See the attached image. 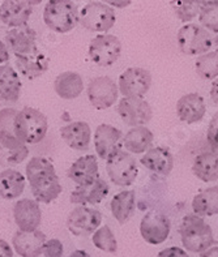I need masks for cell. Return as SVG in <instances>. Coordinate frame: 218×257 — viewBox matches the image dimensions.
I'll return each instance as SVG.
<instances>
[{
	"instance_id": "cell-36",
	"label": "cell",
	"mask_w": 218,
	"mask_h": 257,
	"mask_svg": "<svg viewBox=\"0 0 218 257\" xmlns=\"http://www.w3.org/2000/svg\"><path fill=\"white\" fill-rule=\"evenodd\" d=\"M173 7L174 12L178 16V19L183 23H188L200 15L202 2H186V0H178V2H170Z\"/></svg>"
},
{
	"instance_id": "cell-30",
	"label": "cell",
	"mask_w": 218,
	"mask_h": 257,
	"mask_svg": "<svg viewBox=\"0 0 218 257\" xmlns=\"http://www.w3.org/2000/svg\"><path fill=\"white\" fill-rule=\"evenodd\" d=\"M192 173L205 183L218 180V154L214 152L199 154L193 161Z\"/></svg>"
},
{
	"instance_id": "cell-35",
	"label": "cell",
	"mask_w": 218,
	"mask_h": 257,
	"mask_svg": "<svg viewBox=\"0 0 218 257\" xmlns=\"http://www.w3.org/2000/svg\"><path fill=\"white\" fill-rule=\"evenodd\" d=\"M93 244L98 249L108 253H115L118 251L117 238L107 225H103L93 234Z\"/></svg>"
},
{
	"instance_id": "cell-42",
	"label": "cell",
	"mask_w": 218,
	"mask_h": 257,
	"mask_svg": "<svg viewBox=\"0 0 218 257\" xmlns=\"http://www.w3.org/2000/svg\"><path fill=\"white\" fill-rule=\"evenodd\" d=\"M200 257H218V241L213 243L206 251L200 253Z\"/></svg>"
},
{
	"instance_id": "cell-40",
	"label": "cell",
	"mask_w": 218,
	"mask_h": 257,
	"mask_svg": "<svg viewBox=\"0 0 218 257\" xmlns=\"http://www.w3.org/2000/svg\"><path fill=\"white\" fill-rule=\"evenodd\" d=\"M157 257H189L184 249L179 247H169L166 249H162Z\"/></svg>"
},
{
	"instance_id": "cell-24",
	"label": "cell",
	"mask_w": 218,
	"mask_h": 257,
	"mask_svg": "<svg viewBox=\"0 0 218 257\" xmlns=\"http://www.w3.org/2000/svg\"><path fill=\"white\" fill-rule=\"evenodd\" d=\"M60 136L69 148L75 150H86L91 139V131L85 121H72L71 124L62 127Z\"/></svg>"
},
{
	"instance_id": "cell-26",
	"label": "cell",
	"mask_w": 218,
	"mask_h": 257,
	"mask_svg": "<svg viewBox=\"0 0 218 257\" xmlns=\"http://www.w3.org/2000/svg\"><path fill=\"white\" fill-rule=\"evenodd\" d=\"M23 82L17 72L10 64L0 65V99L17 102L21 94Z\"/></svg>"
},
{
	"instance_id": "cell-7",
	"label": "cell",
	"mask_w": 218,
	"mask_h": 257,
	"mask_svg": "<svg viewBox=\"0 0 218 257\" xmlns=\"http://www.w3.org/2000/svg\"><path fill=\"white\" fill-rule=\"evenodd\" d=\"M115 21L117 17L114 10L101 2H89L80 13V23L89 32H108Z\"/></svg>"
},
{
	"instance_id": "cell-29",
	"label": "cell",
	"mask_w": 218,
	"mask_h": 257,
	"mask_svg": "<svg viewBox=\"0 0 218 257\" xmlns=\"http://www.w3.org/2000/svg\"><path fill=\"white\" fill-rule=\"evenodd\" d=\"M26 179L17 170H4L0 173V199L13 200L20 197L25 189Z\"/></svg>"
},
{
	"instance_id": "cell-25",
	"label": "cell",
	"mask_w": 218,
	"mask_h": 257,
	"mask_svg": "<svg viewBox=\"0 0 218 257\" xmlns=\"http://www.w3.org/2000/svg\"><path fill=\"white\" fill-rule=\"evenodd\" d=\"M108 191H110V187L103 179L95 180L93 184L85 187H78L76 189H73L69 196V201L72 204H82V206L85 204H99L102 200L108 195Z\"/></svg>"
},
{
	"instance_id": "cell-20",
	"label": "cell",
	"mask_w": 218,
	"mask_h": 257,
	"mask_svg": "<svg viewBox=\"0 0 218 257\" xmlns=\"http://www.w3.org/2000/svg\"><path fill=\"white\" fill-rule=\"evenodd\" d=\"M206 112L204 98L197 93L183 95L176 102V115L183 123H199Z\"/></svg>"
},
{
	"instance_id": "cell-10",
	"label": "cell",
	"mask_w": 218,
	"mask_h": 257,
	"mask_svg": "<svg viewBox=\"0 0 218 257\" xmlns=\"http://www.w3.org/2000/svg\"><path fill=\"white\" fill-rule=\"evenodd\" d=\"M152 85V75L145 68L132 67L119 76V90L124 98H143Z\"/></svg>"
},
{
	"instance_id": "cell-12",
	"label": "cell",
	"mask_w": 218,
	"mask_h": 257,
	"mask_svg": "<svg viewBox=\"0 0 218 257\" xmlns=\"http://www.w3.org/2000/svg\"><path fill=\"white\" fill-rule=\"evenodd\" d=\"M102 222V214L97 209L77 206L69 213L67 227L76 236H88L98 230Z\"/></svg>"
},
{
	"instance_id": "cell-13",
	"label": "cell",
	"mask_w": 218,
	"mask_h": 257,
	"mask_svg": "<svg viewBox=\"0 0 218 257\" xmlns=\"http://www.w3.org/2000/svg\"><path fill=\"white\" fill-rule=\"evenodd\" d=\"M118 112L124 124L130 127H140L152 120V107L143 98H124L118 106Z\"/></svg>"
},
{
	"instance_id": "cell-6",
	"label": "cell",
	"mask_w": 218,
	"mask_h": 257,
	"mask_svg": "<svg viewBox=\"0 0 218 257\" xmlns=\"http://www.w3.org/2000/svg\"><path fill=\"white\" fill-rule=\"evenodd\" d=\"M106 171L108 178L114 184L119 187H128L135 183L139 174L137 161L134 156L124 150H118L107 160Z\"/></svg>"
},
{
	"instance_id": "cell-14",
	"label": "cell",
	"mask_w": 218,
	"mask_h": 257,
	"mask_svg": "<svg viewBox=\"0 0 218 257\" xmlns=\"http://www.w3.org/2000/svg\"><path fill=\"white\" fill-rule=\"evenodd\" d=\"M29 149L13 134L0 131V166H16L28 158Z\"/></svg>"
},
{
	"instance_id": "cell-9",
	"label": "cell",
	"mask_w": 218,
	"mask_h": 257,
	"mask_svg": "<svg viewBox=\"0 0 218 257\" xmlns=\"http://www.w3.org/2000/svg\"><path fill=\"white\" fill-rule=\"evenodd\" d=\"M86 93L93 107L97 110H104L111 107L118 101L119 88L108 76H99L89 81Z\"/></svg>"
},
{
	"instance_id": "cell-27",
	"label": "cell",
	"mask_w": 218,
	"mask_h": 257,
	"mask_svg": "<svg viewBox=\"0 0 218 257\" xmlns=\"http://www.w3.org/2000/svg\"><path fill=\"white\" fill-rule=\"evenodd\" d=\"M154 140V135L145 125L134 127L123 137V147L128 153H147Z\"/></svg>"
},
{
	"instance_id": "cell-45",
	"label": "cell",
	"mask_w": 218,
	"mask_h": 257,
	"mask_svg": "<svg viewBox=\"0 0 218 257\" xmlns=\"http://www.w3.org/2000/svg\"><path fill=\"white\" fill-rule=\"evenodd\" d=\"M68 257H91L90 254L86 251H82V249H77V251L72 252Z\"/></svg>"
},
{
	"instance_id": "cell-31",
	"label": "cell",
	"mask_w": 218,
	"mask_h": 257,
	"mask_svg": "<svg viewBox=\"0 0 218 257\" xmlns=\"http://www.w3.org/2000/svg\"><path fill=\"white\" fill-rule=\"evenodd\" d=\"M136 205V196L134 191H123L114 196L111 200V213L121 225H124L130 219L131 214L134 213Z\"/></svg>"
},
{
	"instance_id": "cell-47",
	"label": "cell",
	"mask_w": 218,
	"mask_h": 257,
	"mask_svg": "<svg viewBox=\"0 0 218 257\" xmlns=\"http://www.w3.org/2000/svg\"><path fill=\"white\" fill-rule=\"evenodd\" d=\"M0 4H2V2H0Z\"/></svg>"
},
{
	"instance_id": "cell-33",
	"label": "cell",
	"mask_w": 218,
	"mask_h": 257,
	"mask_svg": "<svg viewBox=\"0 0 218 257\" xmlns=\"http://www.w3.org/2000/svg\"><path fill=\"white\" fill-rule=\"evenodd\" d=\"M196 73L202 80H213L218 77V51H209L200 55L195 63Z\"/></svg>"
},
{
	"instance_id": "cell-37",
	"label": "cell",
	"mask_w": 218,
	"mask_h": 257,
	"mask_svg": "<svg viewBox=\"0 0 218 257\" xmlns=\"http://www.w3.org/2000/svg\"><path fill=\"white\" fill-rule=\"evenodd\" d=\"M17 112L19 111H16L15 108H4L0 111V131L13 134V124H15Z\"/></svg>"
},
{
	"instance_id": "cell-1",
	"label": "cell",
	"mask_w": 218,
	"mask_h": 257,
	"mask_svg": "<svg viewBox=\"0 0 218 257\" xmlns=\"http://www.w3.org/2000/svg\"><path fill=\"white\" fill-rule=\"evenodd\" d=\"M26 179L38 202L50 204L58 199L63 187L52 162L43 157H33L26 165Z\"/></svg>"
},
{
	"instance_id": "cell-41",
	"label": "cell",
	"mask_w": 218,
	"mask_h": 257,
	"mask_svg": "<svg viewBox=\"0 0 218 257\" xmlns=\"http://www.w3.org/2000/svg\"><path fill=\"white\" fill-rule=\"evenodd\" d=\"M0 257H13L12 248L3 239H0Z\"/></svg>"
},
{
	"instance_id": "cell-44",
	"label": "cell",
	"mask_w": 218,
	"mask_h": 257,
	"mask_svg": "<svg viewBox=\"0 0 218 257\" xmlns=\"http://www.w3.org/2000/svg\"><path fill=\"white\" fill-rule=\"evenodd\" d=\"M210 98H212L213 103L218 106V78H215L212 84V89H210Z\"/></svg>"
},
{
	"instance_id": "cell-16",
	"label": "cell",
	"mask_w": 218,
	"mask_h": 257,
	"mask_svg": "<svg viewBox=\"0 0 218 257\" xmlns=\"http://www.w3.org/2000/svg\"><path fill=\"white\" fill-rule=\"evenodd\" d=\"M13 217L19 226L20 231L33 232L37 231V227L42 221V212L38 202L29 199H23L13 206Z\"/></svg>"
},
{
	"instance_id": "cell-39",
	"label": "cell",
	"mask_w": 218,
	"mask_h": 257,
	"mask_svg": "<svg viewBox=\"0 0 218 257\" xmlns=\"http://www.w3.org/2000/svg\"><path fill=\"white\" fill-rule=\"evenodd\" d=\"M206 140L210 144V147L218 149V112H215L210 123H209L208 132H206Z\"/></svg>"
},
{
	"instance_id": "cell-8",
	"label": "cell",
	"mask_w": 218,
	"mask_h": 257,
	"mask_svg": "<svg viewBox=\"0 0 218 257\" xmlns=\"http://www.w3.org/2000/svg\"><path fill=\"white\" fill-rule=\"evenodd\" d=\"M122 54V43L113 34H101L91 39L89 45V58L99 67H110Z\"/></svg>"
},
{
	"instance_id": "cell-15",
	"label": "cell",
	"mask_w": 218,
	"mask_h": 257,
	"mask_svg": "<svg viewBox=\"0 0 218 257\" xmlns=\"http://www.w3.org/2000/svg\"><path fill=\"white\" fill-rule=\"evenodd\" d=\"M122 137H123L122 131L110 124L98 125L94 132V148L98 157L107 161L113 154L121 150Z\"/></svg>"
},
{
	"instance_id": "cell-19",
	"label": "cell",
	"mask_w": 218,
	"mask_h": 257,
	"mask_svg": "<svg viewBox=\"0 0 218 257\" xmlns=\"http://www.w3.org/2000/svg\"><path fill=\"white\" fill-rule=\"evenodd\" d=\"M67 175L78 187H85L93 184L95 180L99 179L98 162L95 156L88 154V156L80 157L76 162L72 163V166L69 167Z\"/></svg>"
},
{
	"instance_id": "cell-11",
	"label": "cell",
	"mask_w": 218,
	"mask_h": 257,
	"mask_svg": "<svg viewBox=\"0 0 218 257\" xmlns=\"http://www.w3.org/2000/svg\"><path fill=\"white\" fill-rule=\"evenodd\" d=\"M170 230H171V222L169 217L163 213L152 210L148 212L141 219V236L149 244H162L169 238Z\"/></svg>"
},
{
	"instance_id": "cell-3",
	"label": "cell",
	"mask_w": 218,
	"mask_h": 257,
	"mask_svg": "<svg viewBox=\"0 0 218 257\" xmlns=\"http://www.w3.org/2000/svg\"><path fill=\"white\" fill-rule=\"evenodd\" d=\"M47 117L41 111L33 107H24L20 110L13 124V134L21 143L38 144L47 134Z\"/></svg>"
},
{
	"instance_id": "cell-32",
	"label": "cell",
	"mask_w": 218,
	"mask_h": 257,
	"mask_svg": "<svg viewBox=\"0 0 218 257\" xmlns=\"http://www.w3.org/2000/svg\"><path fill=\"white\" fill-rule=\"evenodd\" d=\"M192 209L199 217L218 214V187H210L197 193L192 200Z\"/></svg>"
},
{
	"instance_id": "cell-22",
	"label": "cell",
	"mask_w": 218,
	"mask_h": 257,
	"mask_svg": "<svg viewBox=\"0 0 218 257\" xmlns=\"http://www.w3.org/2000/svg\"><path fill=\"white\" fill-rule=\"evenodd\" d=\"M141 165L160 175H169L173 171L174 157L166 148H150L147 153L141 157Z\"/></svg>"
},
{
	"instance_id": "cell-43",
	"label": "cell",
	"mask_w": 218,
	"mask_h": 257,
	"mask_svg": "<svg viewBox=\"0 0 218 257\" xmlns=\"http://www.w3.org/2000/svg\"><path fill=\"white\" fill-rule=\"evenodd\" d=\"M10 60V51H8V47L6 46V43L0 41V64L2 63H7Z\"/></svg>"
},
{
	"instance_id": "cell-46",
	"label": "cell",
	"mask_w": 218,
	"mask_h": 257,
	"mask_svg": "<svg viewBox=\"0 0 218 257\" xmlns=\"http://www.w3.org/2000/svg\"><path fill=\"white\" fill-rule=\"evenodd\" d=\"M108 4H119V6L117 7H127L128 4H131V2H121V3H117V2H108Z\"/></svg>"
},
{
	"instance_id": "cell-23",
	"label": "cell",
	"mask_w": 218,
	"mask_h": 257,
	"mask_svg": "<svg viewBox=\"0 0 218 257\" xmlns=\"http://www.w3.org/2000/svg\"><path fill=\"white\" fill-rule=\"evenodd\" d=\"M16 65L21 75L29 80H36L49 69L50 59L37 50L29 55H16Z\"/></svg>"
},
{
	"instance_id": "cell-38",
	"label": "cell",
	"mask_w": 218,
	"mask_h": 257,
	"mask_svg": "<svg viewBox=\"0 0 218 257\" xmlns=\"http://www.w3.org/2000/svg\"><path fill=\"white\" fill-rule=\"evenodd\" d=\"M43 254L45 257H62L63 256V244L59 239H50L45 243L43 247Z\"/></svg>"
},
{
	"instance_id": "cell-2",
	"label": "cell",
	"mask_w": 218,
	"mask_h": 257,
	"mask_svg": "<svg viewBox=\"0 0 218 257\" xmlns=\"http://www.w3.org/2000/svg\"><path fill=\"white\" fill-rule=\"evenodd\" d=\"M182 243L187 251L202 253L214 243L212 227L197 214H187L179 227Z\"/></svg>"
},
{
	"instance_id": "cell-21",
	"label": "cell",
	"mask_w": 218,
	"mask_h": 257,
	"mask_svg": "<svg viewBox=\"0 0 218 257\" xmlns=\"http://www.w3.org/2000/svg\"><path fill=\"white\" fill-rule=\"evenodd\" d=\"M46 241V235L42 231L24 232L17 230L12 238V245L21 257H38L43 253Z\"/></svg>"
},
{
	"instance_id": "cell-34",
	"label": "cell",
	"mask_w": 218,
	"mask_h": 257,
	"mask_svg": "<svg viewBox=\"0 0 218 257\" xmlns=\"http://www.w3.org/2000/svg\"><path fill=\"white\" fill-rule=\"evenodd\" d=\"M200 24L208 32L218 34V2H202L199 15Z\"/></svg>"
},
{
	"instance_id": "cell-17",
	"label": "cell",
	"mask_w": 218,
	"mask_h": 257,
	"mask_svg": "<svg viewBox=\"0 0 218 257\" xmlns=\"http://www.w3.org/2000/svg\"><path fill=\"white\" fill-rule=\"evenodd\" d=\"M36 30L28 25L11 29L6 34L7 46L15 55H29L36 52L38 50L36 46Z\"/></svg>"
},
{
	"instance_id": "cell-4",
	"label": "cell",
	"mask_w": 218,
	"mask_h": 257,
	"mask_svg": "<svg viewBox=\"0 0 218 257\" xmlns=\"http://www.w3.org/2000/svg\"><path fill=\"white\" fill-rule=\"evenodd\" d=\"M43 21L56 33H68L80 21L76 3L69 0H50L43 11Z\"/></svg>"
},
{
	"instance_id": "cell-18",
	"label": "cell",
	"mask_w": 218,
	"mask_h": 257,
	"mask_svg": "<svg viewBox=\"0 0 218 257\" xmlns=\"http://www.w3.org/2000/svg\"><path fill=\"white\" fill-rule=\"evenodd\" d=\"M32 12V3L25 0H4L0 4V20L12 29L26 25Z\"/></svg>"
},
{
	"instance_id": "cell-5",
	"label": "cell",
	"mask_w": 218,
	"mask_h": 257,
	"mask_svg": "<svg viewBox=\"0 0 218 257\" xmlns=\"http://www.w3.org/2000/svg\"><path fill=\"white\" fill-rule=\"evenodd\" d=\"M176 42L186 55H204L215 45V38L201 25L186 24L176 34Z\"/></svg>"
},
{
	"instance_id": "cell-28",
	"label": "cell",
	"mask_w": 218,
	"mask_h": 257,
	"mask_svg": "<svg viewBox=\"0 0 218 257\" xmlns=\"http://www.w3.org/2000/svg\"><path fill=\"white\" fill-rule=\"evenodd\" d=\"M54 89L63 99H75L82 93L84 81L77 72L67 71L58 75L54 82Z\"/></svg>"
}]
</instances>
